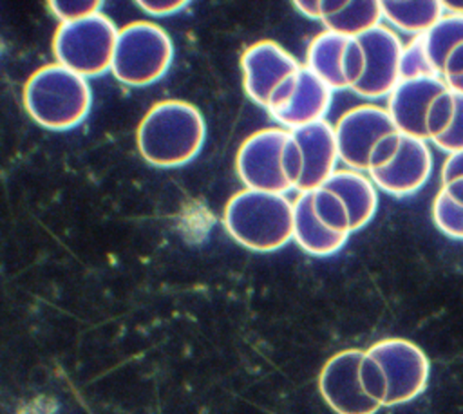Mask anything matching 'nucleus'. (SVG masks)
Returning <instances> with one entry per match:
<instances>
[{
    "label": "nucleus",
    "instance_id": "f257e3e1",
    "mask_svg": "<svg viewBox=\"0 0 463 414\" xmlns=\"http://www.w3.org/2000/svg\"><path fill=\"white\" fill-rule=\"evenodd\" d=\"M206 125L201 110L184 99L154 103L136 128L141 157L159 168L190 163L203 148Z\"/></svg>",
    "mask_w": 463,
    "mask_h": 414
},
{
    "label": "nucleus",
    "instance_id": "f03ea898",
    "mask_svg": "<svg viewBox=\"0 0 463 414\" xmlns=\"http://www.w3.org/2000/svg\"><path fill=\"white\" fill-rule=\"evenodd\" d=\"M228 235L246 249L269 253L293 240V201L286 193L242 188L222 212Z\"/></svg>",
    "mask_w": 463,
    "mask_h": 414
},
{
    "label": "nucleus",
    "instance_id": "7ed1b4c3",
    "mask_svg": "<svg viewBox=\"0 0 463 414\" xmlns=\"http://www.w3.org/2000/svg\"><path fill=\"white\" fill-rule=\"evenodd\" d=\"M304 159L293 132L284 127L250 134L235 154V170L244 188L286 193L298 188Z\"/></svg>",
    "mask_w": 463,
    "mask_h": 414
},
{
    "label": "nucleus",
    "instance_id": "20e7f679",
    "mask_svg": "<svg viewBox=\"0 0 463 414\" xmlns=\"http://www.w3.org/2000/svg\"><path fill=\"white\" fill-rule=\"evenodd\" d=\"M25 112L47 130H71L90 112L92 92L87 78L60 63L36 69L22 92Z\"/></svg>",
    "mask_w": 463,
    "mask_h": 414
},
{
    "label": "nucleus",
    "instance_id": "39448f33",
    "mask_svg": "<svg viewBox=\"0 0 463 414\" xmlns=\"http://www.w3.org/2000/svg\"><path fill=\"white\" fill-rule=\"evenodd\" d=\"M174 60L168 33L148 20H136L118 33L110 72L127 87H145L161 80Z\"/></svg>",
    "mask_w": 463,
    "mask_h": 414
},
{
    "label": "nucleus",
    "instance_id": "423d86ee",
    "mask_svg": "<svg viewBox=\"0 0 463 414\" xmlns=\"http://www.w3.org/2000/svg\"><path fill=\"white\" fill-rule=\"evenodd\" d=\"M118 33L119 29L103 13L60 24L52 36L56 63L87 80L99 76L112 67Z\"/></svg>",
    "mask_w": 463,
    "mask_h": 414
},
{
    "label": "nucleus",
    "instance_id": "0eeeda50",
    "mask_svg": "<svg viewBox=\"0 0 463 414\" xmlns=\"http://www.w3.org/2000/svg\"><path fill=\"white\" fill-rule=\"evenodd\" d=\"M392 132H398V128L387 107L362 103L349 108L335 123L340 161L347 168L367 174L376 145Z\"/></svg>",
    "mask_w": 463,
    "mask_h": 414
},
{
    "label": "nucleus",
    "instance_id": "6e6552de",
    "mask_svg": "<svg viewBox=\"0 0 463 414\" xmlns=\"http://www.w3.org/2000/svg\"><path fill=\"white\" fill-rule=\"evenodd\" d=\"M300 67L277 42L259 40L246 47L241 56L244 92L253 103L268 110L275 96L291 81Z\"/></svg>",
    "mask_w": 463,
    "mask_h": 414
},
{
    "label": "nucleus",
    "instance_id": "1a4fd4ad",
    "mask_svg": "<svg viewBox=\"0 0 463 414\" xmlns=\"http://www.w3.org/2000/svg\"><path fill=\"white\" fill-rule=\"evenodd\" d=\"M331 90L353 89L365 69V54L358 38H349L324 29L306 49V61Z\"/></svg>",
    "mask_w": 463,
    "mask_h": 414
},
{
    "label": "nucleus",
    "instance_id": "9d476101",
    "mask_svg": "<svg viewBox=\"0 0 463 414\" xmlns=\"http://www.w3.org/2000/svg\"><path fill=\"white\" fill-rule=\"evenodd\" d=\"M383 369L387 378L385 405H396L416 398L429 380V360L412 342L389 338L374 343L367 351Z\"/></svg>",
    "mask_w": 463,
    "mask_h": 414
},
{
    "label": "nucleus",
    "instance_id": "9b49d317",
    "mask_svg": "<svg viewBox=\"0 0 463 414\" xmlns=\"http://www.w3.org/2000/svg\"><path fill=\"white\" fill-rule=\"evenodd\" d=\"M365 69L353 90L365 99L389 98V94L402 81V52L403 43L389 25H376L360 38Z\"/></svg>",
    "mask_w": 463,
    "mask_h": 414
},
{
    "label": "nucleus",
    "instance_id": "f8f14e48",
    "mask_svg": "<svg viewBox=\"0 0 463 414\" xmlns=\"http://www.w3.org/2000/svg\"><path fill=\"white\" fill-rule=\"evenodd\" d=\"M333 90L307 67H300L291 81L280 89L268 112L284 128L295 130L322 121L331 105Z\"/></svg>",
    "mask_w": 463,
    "mask_h": 414
},
{
    "label": "nucleus",
    "instance_id": "ddd939ff",
    "mask_svg": "<svg viewBox=\"0 0 463 414\" xmlns=\"http://www.w3.org/2000/svg\"><path fill=\"white\" fill-rule=\"evenodd\" d=\"M432 152L425 139L402 134L396 155L382 168L369 172L376 188L394 197H405L418 192L430 177Z\"/></svg>",
    "mask_w": 463,
    "mask_h": 414
},
{
    "label": "nucleus",
    "instance_id": "4468645a",
    "mask_svg": "<svg viewBox=\"0 0 463 414\" xmlns=\"http://www.w3.org/2000/svg\"><path fill=\"white\" fill-rule=\"evenodd\" d=\"M447 89L449 85L441 76L402 80L387 98V110L398 132L427 141L429 108L432 101Z\"/></svg>",
    "mask_w": 463,
    "mask_h": 414
},
{
    "label": "nucleus",
    "instance_id": "2eb2a0df",
    "mask_svg": "<svg viewBox=\"0 0 463 414\" xmlns=\"http://www.w3.org/2000/svg\"><path fill=\"white\" fill-rule=\"evenodd\" d=\"M364 353L345 351L331 358L324 367L320 387L327 401L344 414H373L376 403L364 389L360 378V363Z\"/></svg>",
    "mask_w": 463,
    "mask_h": 414
},
{
    "label": "nucleus",
    "instance_id": "dca6fc26",
    "mask_svg": "<svg viewBox=\"0 0 463 414\" xmlns=\"http://www.w3.org/2000/svg\"><path fill=\"white\" fill-rule=\"evenodd\" d=\"M291 132L302 150V159H304L302 177L297 190L300 192L317 190L331 177V174L336 170V161L340 159L335 125L322 119V121L295 128Z\"/></svg>",
    "mask_w": 463,
    "mask_h": 414
},
{
    "label": "nucleus",
    "instance_id": "f3484780",
    "mask_svg": "<svg viewBox=\"0 0 463 414\" xmlns=\"http://www.w3.org/2000/svg\"><path fill=\"white\" fill-rule=\"evenodd\" d=\"M322 186L333 190L344 201L351 217L353 231H358L374 217L378 208V192L369 174L353 168L335 170Z\"/></svg>",
    "mask_w": 463,
    "mask_h": 414
},
{
    "label": "nucleus",
    "instance_id": "a211bd4d",
    "mask_svg": "<svg viewBox=\"0 0 463 414\" xmlns=\"http://www.w3.org/2000/svg\"><path fill=\"white\" fill-rule=\"evenodd\" d=\"M349 237L329 231L315 215L311 192H300L293 201V240L309 255L329 257L338 253Z\"/></svg>",
    "mask_w": 463,
    "mask_h": 414
},
{
    "label": "nucleus",
    "instance_id": "6ab92c4d",
    "mask_svg": "<svg viewBox=\"0 0 463 414\" xmlns=\"http://www.w3.org/2000/svg\"><path fill=\"white\" fill-rule=\"evenodd\" d=\"M383 18L382 4L374 0H322V24L327 31L360 38Z\"/></svg>",
    "mask_w": 463,
    "mask_h": 414
},
{
    "label": "nucleus",
    "instance_id": "aec40b11",
    "mask_svg": "<svg viewBox=\"0 0 463 414\" xmlns=\"http://www.w3.org/2000/svg\"><path fill=\"white\" fill-rule=\"evenodd\" d=\"M380 4H382L383 20H387L392 27L412 34V38L425 34L447 14L443 2H438V0H421V2L385 0Z\"/></svg>",
    "mask_w": 463,
    "mask_h": 414
},
{
    "label": "nucleus",
    "instance_id": "412c9836",
    "mask_svg": "<svg viewBox=\"0 0 463 414\" xmlns=\"http://www.w3.org/2000/svg\"><path fill=\"white\" fill-rule=\"evenodd\" d=\"M429 60L438 76H443V67L449 54L463 43V14L447 13L434 27L423 34Z\"/></svg>",
    "mask_w": 463,
    "mask_h": 414
},
{
    "label": "nucleus",
    "instance_id": "4be33fe9",
    "mask_svg": "<svg viewBox=\"0 0 463 414\" xmlns=\"http://www.w3.org/2000/svg\"><path fill=\"white\" fill-rule=\"evenodd\" d=\"M311 201H313V212L317 219L333 233L349 237L353 233L351 217L344 204V201L329 188L320 186L317 190H311Z\"/></svg>",
    "mask_w": 463,
    "mask_h": 414
},
{
    "label": "nucleus",
    "instance_id": "5701e85b",
    "mask_svg": "<svg viewBox=\"0 0 463 414\" xmlns=\"http://www.w3.org/2000/svg\"><path fill=\"white\" fill-rule=\"evenodd\" d=\"M432 219L445 235L463 240V206L454 202L443 188L434 197Z\"/></svg>",
    "mask_w": 463,
    "mask_h": 414
},
{
    "label": "nucleus",
    "instance_id": "b1692460",
    "mask_svg": "<svg viewBox=\"0 0 463 414\" xmlns=\"http://www.w3.org/2000/svg\"><path fill=\"white\" fill-rule=\"evenodd\" d=\"M400 72H402V80L438 76L430 60H429L425 42H423V34L414 36L407 45H403Z\"/></svg>",
    "mask_w": 463,
    "mask_h": 414
},
{
    "label": "nucleus",
    "instance_id": "393cba45",
    "mask_svg": "<svg viewBox=\"0 0 463 414\" xmlns=\"http://www.w3.org/2000/svg\"><path fill=\"white\" fill-rule=\"evenodd\" d=\"M454 116H456V92L447 89L432 101L429 108V114H427L429 139L434 141L439 136H443L450 128Z\"/></svg>",
    "mask_w": 463,
    "mask_h": 414
},
{
    "label": "nucleus",
    "instance_id": "a878e982",
    "mask_svg": "<svg viewBox=\"0 0 463 414\" xmlns=\"http://www.w3.org/2000/svg\"><path fill=\"white\" fill-rule=\"evenodd\" d=\"M103 4L98 0H52L47 2V9L60 20V24L76 22L96 13H101Z\"/></svg>",
    "mask_w": 463,
    "mask_h": 414
},
{
    "label": "nucleus",
    "instance_id": "bb28decb",
    "mask_svg": "<svg viewBox=\"0 0 463 414\" xmlns=\"http://www.w3.org/2000/svg\"><path fill=\"white\" fill-rule=\"evenodd\" d=\"M432 143L449 154L463 150V94L456 92V116L450 128Z\"/></svg>",
    "mask_w": 463,
    "mask_h": 414
},
{
    "label": "nucleus",
    "instance_id": "cd10ccee",
    "mask_svg": "<svg viewBox=\"0 0 463 414\" xmlns=\"http://www.w3.org/2000/svg\"><path fill=\"white\" fill-rule=\"evenodd\" d=\"M188 2L183 0H139L137 7L152 16H168L183 11Z\"/></svg>",
    "mask_w": 463,
    "mask_h": 414
},
{
    "label": "nucleus",
    "instance_id": "c85d7f7f",
    "mask_svg": "<svg viewBox=\"0 0 463 414\" xmlns=\"http://www.w3.org/2000/svg\"><path fill=\"white\" fill-rule=\"evenodd\" d=\"M458 177H463V150L449 154L441 166V183L447 184Z\"/></svg>",
    "mask_w": 463,
    "mask_h": 414
},
{
    "label": "nucleus",
    "instance_id": "c756f323",
    "mask_svg": "<svg viewBox=\"0 0 463 414\" xmlns=\"http://www.w3.org/2000/svg\"><path fill=\"white\" fill-rule=\"evenodd\" d=\"M463 76V43H459L447 58L443 67V80Z\"/></svg>",
    "mask_w": 463,
    "mask_h": 414
},
{
    "label": "nucleus",
    "instance_id": "7c9ffc66",
    "mask_svg": "<svg viewBox=\"0 0 463 414\" xmlns=\"http://www.w3.org/2000/svg\"><path fill=\"white\" fill-rule=\"evenodd\" d=\"M293 7L298 9L300 14L313 18V20H322V0H300L293 2Z\"/></svg>",
    "mask_w": 463,
    "mask_h": 414
},
{
    "label": "nucleus",
    "instance_id": "2f4dec72",
    "mask_svg": "<svg viewBox=\"0 0 463 414\" xmlns=\"http://www.w3.org/2000/svg\"><path fill=\"white\" fill-rule=\"evenodd\" d=\"M443 190L445 193L458 204L463 206V177H458L447 184H443Z\"/></svg>",
    "mask_w": 463,
    "mask_h": 414
},
{
    "label": "nucleus",
    "instance_id": "473e14b6",
    "mask_svg": "<svg viewBox=\"0 0 463 414\" xmlns=\"http://www.w3.org/2000/svg\"><path fill=\"white\" fill-rule=\"evenodd\" d=\"M445 81H447V85H449L450 90H454V92H458V94H463V76L449 78V80H445Z\"/></svg>",
    "mask_w": 463,
    "mask_h": 414
}]
</instances>
